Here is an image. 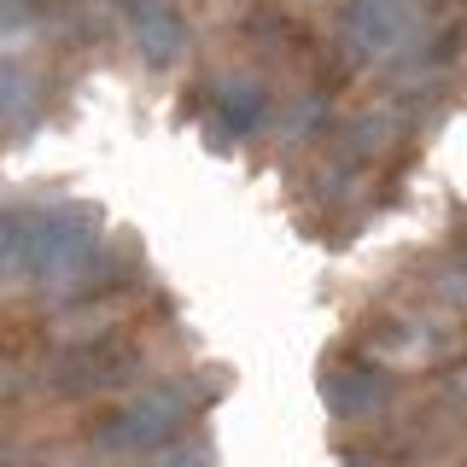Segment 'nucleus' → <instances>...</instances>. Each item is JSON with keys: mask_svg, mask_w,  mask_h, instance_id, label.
<instances>
[{"mask_svg": "<svg viewBox=\"0 0 467 467\" xmlns=\"http://www.w3.org/2000/svg\"><path fill=\"white\" fill-rule=\"evenodd\" d=\"M182 420H187L182 391H140V398H129L123 409H111V415L99 420L94 444L111 450V456H135V450L170 444V438L182 432Z\"/></svg>", "mask_w": 467, "mask_h": 467, "instance_id": "f257e3e1", "label": "nucleus"}, {"mask_svg": "<svg viewBox=\"0 0 467 467\" xmlns=\"http://www.w3.org/2000/svg\"><path fill=\"white\" fill-rule=\"evenodd\" d=\"M216 111H223V129H216V140L223 135H252V129L269 117V94H263L257 82H228L223 94H216Z\"/></svg>", "mask_w": 467, "mask_h": 467, "instance_id": "39448f33", "label": "nucleus"}, {"mask_svg": "<svg viewBox=\"0 0 467 467\" xmlns=\"http://www.w3.org/2000/svg\"><path fill=\"white\" fill-rule=\"evenodd\" d=\"M123 6H129V18H135V41H140V53L152 58V65H170V58L182 53V41H187L182 12H175L170 0H123Z\"/></svg>", "mask_w": 467, "mask_h": 467, "instance_id": "20e7f679", "label": "nucleus"}, {"mask_svg": "<svg viewBox=\"0 0 467 467\" xmlns=\"http://www.w3.org/2000/svg\"><path fill=\"white\" fill-rule=\"evenodd\" d=\"M321 398H327V409L339 420H362L391 398V379L379 374L374 362H333V368L321 374Z\"/></svg>", "mask_w": 467, "mask_h": 467, "instance_id": "f03ea898", "label": "nucleus"}, {"mask_svg": "<svg viewBox=\"0 0 467 467\" xmlns=\"http://www.w3.org/2000/svg\"><path fill=\"white\" fill-rule=\"evenodd\" d=\"M403 29H409L403 0H350V6H345V41H350L362 58L391 53Z\"/></svg>", "mask_w": 467, "mask_h": 467, "instance_id": "7ed1b4c3", "label": "nucleus"}]
</instances>
